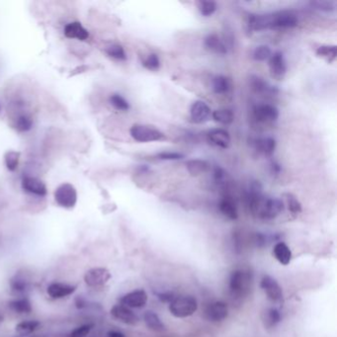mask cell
I'll return each instance as SVG.
<instances>
[{
  "label": "cell",
  "instance_id": "cell-1",
  "mask_svg": "<svg viewBox=\"0 0 337 337\" xmlns=\"http://www.w3.org/2000/svg\"><path fill=\"white\" fill-rule=\"evenodd\" d=\"M298 18L295 14L287 11L250 15L248 28L251 31H263L269 29H291L298 26Z\"/></svg>",
  "mask_w": 337,
  "mask_h": 337
},
{
  "label": "cell",
  "instance_id": "cell-2",
  "mask_svg": "<svg viewBox=\"0 0 337 337\" xmlns=\"http://www.w3.org/2000/svg\"><path fill=\"white\" fill-rule=\"evenodd\" d=\"M198 310V302L195 297L183 295L175 297L169 303L170 314L177 318H186L193 315Z\"/></svg>",
  "mask_w": 337,
  "mask_h": 337
},
{
  "label": "cell",
  "instance_id": "cell-3",
  "mask_svg": "<svg viewBox=\"0 0 337 337\" xmlns=\"http://www.w3.org/2000/svg\"><path fill=\"white\" fill-rule=\"evenodd\" d=\"M130 134L132 137L138 142H151L166 138L165 135L158 129L148 125L135 124L131 128Z\"/></svg>",
  "mask_w": 337,
  "mask_h": 337
},
{
  "label": "cell",
  "instance_id": "cell-4",
  "mask_svg": "<svg viewBox=\"0 0 337 337\" xmlns=\"http://www.w3.org/2000/svg\"><path fill=\"white\" fill-rule=\"evenodd\" d=\"M249 276L247 272L236 269L231 272L229 277V292L233 298H243L248 290Z\"/></svg>",
  "mask_w": 337,
  "mask_h": 337
},
{
  "label": "cell",
  "instance_id": "cell-5",
  "mask_svg": "<svg viewBox=\"0 0 337 337\" xmlns=\"http://www.w3.org/2000/svg\"><path fill=\"white\" fill-rule=\"evenodd\" d=\"M57 204L65 209H72L77 202V192L73 185L64 183L55 191Z\"/></svg>",
  "mask_w": 337,
  "mask_h": 337
},
{
  "label": "cell",
  "instance_id": "cell-6",
  "mask_svg": "<svg viewBox=\"0 0 337 337\" xmlns=\"http://www.w3.org/2000/svg\"><path fill=\"white\" fill-rule=\"evenodd\" d=\"M260 287L264 291L269 301L273 303H281L283 300V291L279 283L273 277L264 275L260 282Z\"/></svg>",
  "mask_w": 337,
  "mask_h": 337
},
{
  "label": "cell",
  "instance_id": "cell-7",
  "mask_svg": "<svg viewBox=\"0 0 337 337\" xmlns=\"http://www.w3.org/2000/svg\"><path fill=\"white\" fill-rule=\"evenodd\" d=\"M111 279V273L103 267H96L88 270L84 275V282L91 288L102 287Z\"/></svg>",
  "mask_w": 337,
  "mask_h": 337
},
{
  "label": "cell",
  "instance_id": "cell-8",
  "mask_svg": "<svg viewBox=\"0 0 337 337\" xmlns=\"http://www.w3.org/2000/svg\"><path fill=\"white\" fill-rule=\"evenodd\" d=\"M149 297L144 290L137 289V290L132 291L121 299V304L128 307L129 309H142L146 307Z\"/></svg>",
  "mask_w": 337,
  "mask_h": 337
},
{
  "label": "cell",
  "instance_id": "cell-9",
  "mask_svg": "<svg viewBox=\"0 0 337 337\" xmlns=\"http://www.w3.org/2000/svg\"><path fill=\"white\" fill-rule=\"evenodd\" d=\"M205 317L213 322L225 320L228 315V308L225 302L217 301L209 304L205 309Z\"/></svg>",
  "mask_w": 337,
  "mask_h": 337
},
{
  "label": "cell",
  "instance_id": "cell-10",
  "mask_svg": "<svg viewBox=\"0 0 337 337\" xmlns=\"http://www.w3.org/2000/svg\"><path fill=\"white\" fill-rule=\"evenodd\" d=\"M253 116L260 123H273L279 118V110L271 104H259L253 108Z\"/></svg>",
  "mask_w": 337,
  "mask_h": 337
},
{
  "label": "cell",
  "instance_id": "cell-11",
  "mask_svg": "<svg viewBox=\"0 0 337 337\" xmlns=\"http://www.w3.org/2000/svg\"><path fill=\"white\" fill-rule=\"evenodd\" d=\"M212 112L210 107L204 101L197 100L191 105L190 108V117L194 123L203 124L211 118Z\"/></svg>",
  "mask_w": 337,
  "mask_h": 337
},
{
  "label": "cell",
  "instance_id": "cell-12",
  "mask_svg": "<svg viewBox=\"0 0 337 337\" xmlns=\"http://www.w3.org/2000/svg\"><path fill=\"white\" fill-rule=\"evenodd\" d=\"M269 61V68L272 77L282 79L287 72V65L282 52H275L271 55Z\"/></svg>",
  "mask_w": 337,
  "mask_h": 337
},
{
  "label": "cell",
  "instance_id": "cell-13",
  "mask_svg": "<svg viewBox=\"0 0 337 337\" xmlns=\"http://www.w3.org/2000/svg\"><path fill=\"white\" fill-rule=\"evenodd\" d=\"M111 315L114 318L129 325H134L138 321L137 315L132 311V309H129L122 304L115 305L111 309Z\"/></svg>",
  "mask_w": 337,
  "mask_h": 337
},
{
  "label": "cell",
  "instance_id": "cell-14",
  "mask_svg": "<svg viewBox=\"0 0 337 337\" xmlns=\"http://www.w3.org/2000/svg\"><path fill=\"white\" fill-rule=\"evenodd\" d=\"M22 188L29 194L44 197L46 195V186L43 181L35 177H25L22 180Z\"/></svg>",
  "mask_w": 337,
  "mask_h": 337
},
{
  "label": "cell",
  "instance_id": "cell-15",
  "mask_svg": "<svg viewBox=\"0 0 337 337\" xmlns=\"http://www.w3.org/2000/svg\"><path fill=\"white\" fill-rule=\"evenodd\" d=\"M207 139L213 146L221 149H227L230 144V135L224 129H213L209 131Z\"/></svg>",
  "mask_w": 337,
  "mask_h": 337
},
{
  "label": "cell",
  "instance_id": "cell-16",
  "mask_svg": "<svg viewBox=\"0 0 337 337\" xmlns=\"http://www.w3.org/2000/svg\"><path fill=\"white\" fill-rule=\"evenodd\" d=\"M75 290L76 288L74 286L55 282L47 286L46 293L53 299H63L72 295L75 292Z\"/></svg>",
  "mask_w": 337,
  "mask_h": 337
},
{
  "label": "cell",
  "instance_id": "cell-17",
  "mask_svg": "<svg viewBox=\"0 0 337 337\" xmlns=\"http://www.w3.org/2000/svg\"><path fill=\"white\" fill-rule=\"evenodd\" d=\"M252 146L255 151L266 157H270L274 155L276 150V140L273 137H258L252 140Z\"/></svg>",
  "mask_w": 337,
  "mask_h": 337
},
{
  "label": "cell",
  "instance_id": "cell-18",
  "mask_svg": "<svg viewBox=\"0 0 337 337\" xmlns=\"http://www.w3.org/2000/svg\"><path fill=\"white\" fill-rule=\"evenodd\" d=\"M205 46L207 49L217 55H225L227 53L226 45L223 42V40L219 37V35L213 33L209 34L205 38Z\"/></svg>",
  "mask_w": 337,
  "mask_h": 337
},
{
  "label": "cell",
  "instance_id": "cell-19",
  "mask_svg": "<svg viewBox=\"0 0 337 337\" xmlns=\"http://www.w3.org/2000/svg\"><path fill=\"white\" fill-rule=\"evenodd\" d=\"M65 36L69 39L85 41L89 37L88 31L79 22H71L65 27Z\"/></svg>",
  "mask_w": 337,
  "mask_h": 337
},
{
  "label": "cell",
  "instance_id": "cell-20",
  "mask_svg": "<svg viewBox=\"0 0 337 337\" xmlns=\"http://www.w3.org/2000/svg\"><path fill=\"white\" fill-rule=\"evenodd\" d=\"M273 255L276 260L284 266L290 264L292 260V251L290 247L283 242H279L274 246Z\"/></svg>",
  "mask_w": 337,
  "mask_h": 337
},
{
  "label": "cell",
  "instance_id": "cell-21",
  "mask_svg": "<svg viewBox=\"0 0 337 337\" xmlns=\"http://www.w3.org/2000/svg\"><path fill=\"white\" fill-rule=\"evenodd\" d=\"M250 86H251L252 90L258 94L273 95L278 91L274 86L270 85L263 78L256 76V75H252L250 77Z\"/></svg>",
  "mask_w": 337,
  "mask_h": 337
},
{
  "label": "cell",
  "instance_id": "cell-22",
  "mask_svg": "<svg viewBox=\"0 0 337 337\" xmlns=\"http://www.w3.org/2000/svg\"><path fill=\"white\" fill-rule=\"evenodd\" d=\"M186 168L192 176H199L209 170L210 164L203 159H190L186 162Z\"/></svg>",
  "mask_w": 337,
  "mask_h": 337
},
{
  "label": "cell",
  "instance_id": "cell-23",
  "mask_svg": "<svg viewBox=\"0 0 337 337\" xmlns=\"http://www.w3.org/2000/svg\"><path fill=\"white\" fill-rule=\"evenodd\" d=\"M219 209H220L221 213L225 218H227L228 220L234 221L238 217L236 206H235L234 202L229 197H225L221 200V202L219 204Z\"/></svg>",
  "mask_w": 337,
  "mask_h": 337
},
{
  "label": "cell",
  "instance_id": "cell-24",
  "mask_svg": "<svg viewBox=\"0 0 337 337\" xmlns=\"http://www.w3.org/2000/svg\"><path fill=\"white\" fill-rule=\"evenodd\" d=\"M143 320L144 322H146V325L151 330L160 332V331H163L165 328L160 317L157 315V314H156L153 311H147L143 314Z\"/></svg>",
  "mask_w": 337,
  "mask_h": 337
},
{
  "label": "cell",
  "instance_id": "cell-25",
  "mask_svg": "<svg viewBox=\"0 0 337 337\" xmlns=\"http://www.w3.org/2000/svg\"><path fill=\"white\" fill-rule=\"evenodd\" d=\"M40 325L41 323L38 320H24L16 325L15 331L19 336L26 337L36 331L40 327Z\"/></svg>",
  "mask_w": 337,
  "mask_h": 337
},
{
  "label": "cell",
  "instance_id": "cell-26",
  "mask_svg": "<svg viewBox=\"0 0 337 337\" xmlns=\"http://www.w3.org/2000/svg\"><path fill=\"white\" fill-rule=\"evenodd\" d=\"M8 306L14 313L17 314H30L32 312L31 302L25 297L9 302Z\"/></svg>",
  "mask_w": 337,
  "mask_h": 337
},
{
  "label": "cell",
  "instance_id": "cell-27",
  "mask_svg": "<svg viewBox=\"0 0 337 337\" xmlns=\"http://www.w3.org/2000/svg\"><path fill=\"white\" fill-rule=\"evenodd\" d=\"M212 118L215 122L222 125H230L234 121L233 112L229 109H219L212 113Z\"/></svg>",
  "mask_w": 337,
  "mask_h": 337
},
{
  "label": "cell",
  "instance_id": "cell-28",
  "mask_svg": "<svg viewBox=\"0 0 337 337\" xmlns=\"http://www.w3.org/2000/svg\"><path fill=\"white\" fill-rule=\"evenodd\" d=\"M230 88L229 79L225 75H217L213 78V90L216 94H225Z\"/></svg>",
  "mask_w": 337,
  "mask_h": 337
},
{
  "label": "cell",
  "instance_id": "cell-29",
  "mask_svg": "<svg viewBox=\"0 0 337 337\" xmlns=\"http://www.w3.org/2000/svg\"><path fill=\"white\" fill-rule=\"evenodd\" d=\"M11 290L16 294H25L29 290V283L21 276L13 277L10 282Z\"/></svg>",
  "mask_w": 337,
  "mask_h": 337
},
{
  "label": "cell",
  "instance_id": "cell-30",
  "mask_svg": "<svg viewBox=\"0 0 337 337\" xmlns=\"http://www.w3.org/2000/svg\"><path fill=\"white\" fill-rule=\"evenodd\" d=\"M316 55L318 57L326 59L327 62L331 63L336 59L337 47L336 45H320L319 47H317Z\"/></svg>",
  "mask_w": 337,
  "mask_h": 337
},
{
  "label": "cell",
  "instance_id": "cell-31",
  "mask_svg": "<svg viewBox=\"0 0 337 337\" xmlns=\"http://www.w3.org/2000/svg\"><path fill=\"white\" fill-rule=\"evenodd\" d=\"M106 53L109 57L117 60V61H126L127 60V54L125 52V49L118 44H114L109 45L106 49Z\"/></svg>",
  "mask_w": 337,
  "mask_h": 337
},
{
  "label": "cell",
  "instance_id": "cell-32",
  "mask_svg": "<svg viewBox=\"0 0 337 337\" xmlns=\"http://www.w3.org/2000/svg\"><path fill=\"white\" fill-rule=\"evenodd\" d=\"M110 104L119 111H128L130 109L129 102L118 93H114L110 96Z\"/></svg>",
  "mask_w": 337,
  "mask_h": 337
},
{
  "label": "cell",
  "instance_id": "cell-33",
  "mask_svg": "<svg viewBox=\"0 0 337 337\" xmlns=\"http://www.w3.org/2000/svg\"><path fill=\"white\" fill-rule=\"evenodd\" d=\"M271 55H272V51L270 47L266 45H258L254 50L252 58L257 62H264V61L269 60Z\"/></svg>",
  "mask_w": 337,
  "mask_h": 337
},
{
  "label": "cell",
  "instance_id": "cell-34",
  "mask_svg": "<svg viewBox=\"0 0 337 337\" xmlns=\"http://www.w3.org/2000/svg\"><path fill=\"white\" fill-rule=\"evenodd\" d=\"M20 154L14 151H9L5 154V165L9 171H15L19 164Z\"/></svg>",
  "mask_w": 337,
  "mask_h": 337
},
{
  "label": "cell",
  "instance_id": "cell-35",
  "mask_svg": "<svg viewBox=\"0 0 337 337\" xmlns=\"http://www.w3.org/2000/svg\"><path fill=\"white\" fill-rule=\"evenodd\" d=\"M311 6L318 11L322 12H332L336 9V3L334 1H327V0H317V1H312Z\"/></svg>",
  "mask_w": 337,
  "mask_h": 337
},
{
  "label": "cell",
  "instance_id": "cell-36",
  "mask_svg": "<svg viewBox=\"0 0 337 337\" xmlns=\"http://www.w3.org/2000/svg\"><path fill=\"white\" fill-rule=\"evenodd\" d=\"M285 199L288 209L292 214H299L302 212V205L293 194H285Z\"/></svg>",
  "mask_w": 337,
  "mask_h": 337
},
{
  "label": "cell",
  "instance_id": "cell-37",
  "mask_svg": "<svg viewBox=\"0 0 337 337\" xmlns=\"http://www.w3.org/2000/svg\"><path fill=\"white\" fill-rule=\"evenodd\" d=\"M218 5L215 1H200L199 11L202 16L210 17L217 11Z\"/></svg>",
  "mask_w": 337,
  "mask_h": 337
},
{
  "label": "cell",
  "instance_id": "cell-38",
  "mask_svg": "<svg viewBox=\"0 0 337 337\" xmlns=\"http://www.w3.org/2000/svg\"><path fill=\"white\" fill-rule=\"evenodd\" d=\"M15 127L19 132H28L33 127V120L27 115H21L16 120Z\"/></svg>",
  "mask_w": 337,
  "mask_h": 337
},
{
  "label": "cell",
  "instance_id": "cell-39",
  "mask_svg": "<svg viewBox=\"0 0 337 337\" xmlns=\"http://www.w3.org/2000/svg\"><path fill=\"white\" fill-rule=\"evenodd\" d=\"M282 320V315L279 310L271 308L266 312V323L268 326H275Z\"/></svg>",
  "mask_w": 337,
  "mask_h": 337
},
{
  "label": "cell",
  "instance_id": "cell-40",
  "mask_svg": "<svg viewBox=\"0 0 337 337\" xmlns=\"http://www.w3.org/2000/svg\"><path fill=\"white\" fill-rule=\"evenodd\" d=\"M142 66L150 70H157L160 67V61L157 54H150L142 61Z\"/></svg>",
  "mask_w": 337,
  "mask_h": 337
},
{
  "label": "cell",
  "instance_id": "cell-41",
  "mask_svg": "<svg viewBox=\"0 0 337 337\" xmlns=\"http://www.w3.org/2000/svg\"><path fill=\"white\" fill-rule=\"evenodd\" d=\"M157 157L160 160L174 161V160H180L184 158V155L180 153H174V152H162V153L157 154Z\"/></svg>",
  "mask_w": 337,
  "mask_h": 337
},
{
  "label": "cell",
  "instance_id": "cell-42",
  "mask_svg": "<svg viewBox=\"0 0 337 337\" xmlns=\"http://www.w3.org/2000/svg\"><path fill=\"white\" fill-rule=\"evenodd\" d=\"M92 329L91 324H84L76 327L69 334V337H87Z\"/></svg>",
  "mask_w": 337,
  "mask_h": 337
},
{
  "label": "cell",
  "instance_id": "cell-43",
  "mask_svg": "<svg viewBox=\"0 0 337 337\" xmlns=\"http://www.w3.org/2000/svg\"><path fill=\"white\" fill-rule=\"evenodd\" d=\"M225 177H226V174H225V171L223 168H221L219 166L215 167V169H214V179H215V181L218 184L225 183Z\"/></svg>",
  "mask_w": 337,
  "mask_h": 337
},
{
  "label": "cell",
  "instance_id": "cell-44",
  "mask_svg": "<svg viewBox=\"0 0 337 337\" xmlns=\"http://www.w3.org/2000/svg\"><path fill=\"white\" fill-rule=\"evenodd\" d=\"M270 169H271L272 174L278 175L281 172V165L276 161H272L270 164Z\"/></svg>",
  "mask_w": 337,
  "mask_h": 337
},
{
  "label": "cell",
  "instance_id": "cell-45",
  "mask_svg": "<svg viewBox=\"0 0 337 337\" xmlns=\"http://www.w3.org/2000/svg\"><path fill=\"white\" fill-rule=\"evenodd\" d=\"M75 306H76L77 309L82 310V309H84V308L87 307V303H86V301H85L83 298L77 297V298L75 299Z\"/></svg>",
  "mask_w": 337,
  "mask_h": 337
},
{
  "label": "cell",
  "instance_id": "cell-46",
  "mask_svg": "<svg viewBox=\"0 0 337 337\" xmlns=\"http://www.w3.org/2000/svg\"><path fill=\"white\" fill-rule=\"evenodd\" d=\"M108 337H126V335L118 330H110L107 334Z\"/></svg>",
  "mask_w": 337,
  "mask_h": 337
},
{
  "label": "cell",
  "instance_id": "cell-47",
  "mask_svg": "<svg viewBox=\"0 0 337 337\" xmlns=\"http://www.w3.org/2000/svg\"><path fill=\"white\" fill-rule=\"evenodd\" d=\"M2 319H3V318H2V316L0 315V321H2Z\"/></svg>",
  "mask_w": 337,
  "mask_h": 337
},
{
  "label": "cell",
  "instance_id": "cell-48",
  "mask_svg": "<svg viewBox=\"0 0 337 337\" xmlns=\"http://www.w3.org/2000/svg\"><path fill=\"white\" fill-rule=\"evenodd\" d=\"M35 337H38V336H35Z\"/></svg>",
  "mask_w": 337,
  "mask_h": 337
}]
</instances>
